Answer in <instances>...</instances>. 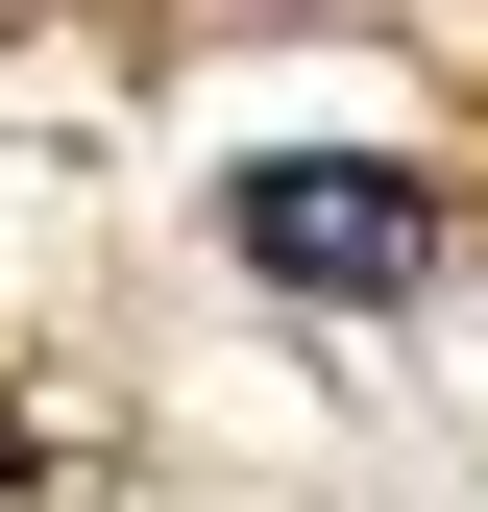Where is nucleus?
<instances>
[{"label": "nucleus", "mask_w": 488, "mask_h": 512, "mask_svg": "<svg viewBox=\"0 0 488 512\" xmlns=\"http://www.w3.org/2000/svg\"><path fill=\"white\" fill-rule=\"evenodd\" d=\"M244 269H293V293H415V269H440V196L366 171V147H269V171H244Z\"/></svg>", "instance_id": "obj_1"}]
</instances>
